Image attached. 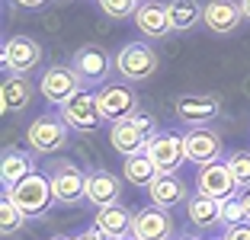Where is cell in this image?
Masks as SVG:
<instances>
[{
	"instance_id": "6da1fadb",
	"label": "cell",
	"mask_w": 250,
	"mask_h": 240,
	"mask_svg": "<svg viewBox=\"0 0 250 240\" xmlns=\"http://www.w3.org/2000/svg\"><path fill=\"white\" fill-rule=\"evenodd\" d=\"M71 125L64 122L61 112H45V116L32 119V125L26 128V141H29L32 154H58L71 141Z\"/></svg>"
},
{
	"instance_id": "7a4b0ae2",
	"label": "cell",
	"mask_w": 250,
	"mask_h": 240,
	"mask_svg": "<svg viewBox=\"0 0 250 240\" xmlns=\"http://www.w3.org/2000/svg\"><path fill=\"white\" fill-rule=\"evenodd\" d=\"M10 199H13L16 205H20L22 211H26V218H39V215H45V211L55 205V192H52V180H48V173H29L26 180H20L13 186V189H3Z\"/></svg>"
},
{
	"instance_id": "3957f363",
	"label": "cell",
	"mask_w": 250,
	"mask_h": 240,
	"mask_svg": "<svg viewBox=\"0 0 250 240\" xmlns=\"http://www.w3.org/2000/svg\"><path fill=\"white\" fill-rule=\"evenodd\" d=\"M45 173L52 180V192L58 205H77L87 199V173L74 160H48Z\"/></svg>"
},
{
	"instance_id": "277c9868",
	"label": "cell",
	"mask_w": 250,
	"mask_h": 240,
	"mask_svg": "<svg viewBox=\"0 0 250 240\" xmlns=\"http://www.w3.org/2000/svg\"><path fill=\"white\" fill-rule=\"evenodd\" d=\"M157 67H161V58L147 42H125L116 51V71L128 83H141V80L154 77Z\"/></svg>"
},
{
	"instance_id": "5b68a950",
	"label": "cell",
	"mask_w": 250,
	"mask_h": 240,
	"mask_svg": "<svg viewBox=\"0 0 250 240\" xmlns=\"http://www.w3.org/2000/svg\"><path fill=\"white\" fill-rule=\"evenodd\" d=\"M58 112L64 116V122L71 125L74 131H96L106 122L103 112H100V100H96L93 90H77L64 106H58Z\"/></svg>"
},
{
	"instance_id": "8992f818",
	"label": "cell",
	"mask_w": 250,
	"mask_h": 240,
	"mask_svg": "<svg viewBox=\"0 0 250 240\" xmlns=\"http://www.w3.org/2000/svg\"><path fill=\"white\" fill-rule=\"evenodd\" d=\"M112 64H116V58H109L100 45H83V48L74 51L71 58V67L77 71V77H81L83 87H103L106 80H109V71Z\"/></svg>"
},
{
	"instance_id": "52a82bcc",
	"label": "cell",
	"mask_w": 250,
	"mask_h": 240,
	"mask_svg": "<svg viewBox=\"0 0 250 240\" xmlns=\"http://www.w3.org/2000/svg\"><path fill=\"white\" fill-rule=\"evenodd\" d=\"M96 100H100V112H103L106 122H119V119H128L138 112V93L122 80L103 83L96 90Z\"/></svg>"
},
{
	"instance_id": "ba28073f",
	"label": "cell",
	"mask_w": 250,
	"mask_h": 240,
	"mask_svg": "<svg viewBox=\"0 0 250 240\" xmlns=\"http://www.w3.org/2000/svg\"><path fill=\"white\" fill-rule=\"evenodd\" d=\"M42 61V45L29 36H13L3 42V55H0V64L7 74H29L39 67Z\"/></svg>"
},
{
	"instance_id": "9c48e42d",
	"label": "cell",
	"mask_w": 250,
	"mask_h": 240,
	"mask_svg": "<svg viewBox=\"0 0 250 240\" xmlns=\"http://www.w3.org/2000/svg\"><path fill=\"white\" fill-rule=\"evenodd\" d=\"M183 144H186V160L189 163H199V167H206V163H215V160H225V144H221V135L208 125H196L183 135Z\"/></svg>"
},
{
	"instance_id": "30bf717a",
	"label": "cell",
	"mask_w": 250,
	"mask_h": 240,
	"mask_svg": "<svg viewBox=\"0 0 250 240\" xmlns=\"http://www.w3.org/2000/svg\"><path fill=\"white\" fill-rule=\"evenodd\" d=\"M39 90H42V96L48 102L64 106L77 90H83V83H81V77H77V71H74L71 64H52L42 74V80H39Z\"/></svg>"
},
{
	"instance_id": "8fae6325",
	"label": "cell",
	"mask_w": 250,
	"mask_h": 240,
	"mask_svg": "<svg viewBox=\"0 0 250 240\" xmlns=\"http://www.w3.org/2000/svg\"><path fill=\"white\" fill-rule=\"evenodd\" d=\"M196 192L212 196V199H218V202L237 196V182H234V173H231L228 160H215V163L199 167V173H196Z\"/></svg>"
},
{
	"instance_id": "7c38bea8",
	"label": "cell",
	"mask_w": 250,
	"mask_h": 240,
	"mask_svg": "<svg viewBox=\"0 0 250 240\" xmlns=\"http://www.w3.org/2000/svg\"><path fill=\"white\" fill-rule=\"evenodd\" d=\"M244 22L241 0H208L202 7V26L212 36H234Z\"/></svg>"
},
{
	"instance_id": "4fadbf2b",
	"label": "cell",
	"mask_w": 250,
	"mask_h": 240,
	"mask_svg": "<svg viewBox=\"0 0 250 240\" xmlns=\"http://www.w3.org/2000/svg\"><path fill=\"white\" fill-rule=\"evenodd\" d=\"M173 112H177L189 128H196V125H208L218 116L221 100L212 96V93H180L177 100H173Z\"/></svg>"
},
{
	"instance_id": "5bb4252c",
	"label": "cell",
	"mask_w": 250,
	"mask_h": 240,
	"mask_svg": "<svg viewBox=\"0 0 250 240\" xmlns=\"http://www.w3.org/2000/svg\"><path fill=\"white\" fill-rule=\"evenodd\" d=\"M147 154L157 163L161 173H177L186 160V144L183 135H173V131H157L154 138L147 141Z\"/></svg>"
},
{
	"instance_id": "9a60e30c",
	"label": "cell",
	"mask_w": 250,
	"mask_h": 240,
	"mask_svg": "<svg viewBox=\"0 0 250 240\" xmlns=\"http://www.w3.org/2000/svg\"><path fill=\"white\" fill-rule=\"evenodd\" d=\"M132 237L135 240H170V237H173V221H170L167 208L145 205L141 211H135Z\"/></svg>"
},
{
	"instance_id": "2e32d148",
	"label": "cell",
	"mask_w": 250,
	"mask_h": 240,
	"mask_svg": "<svg viewBox=\"0 0 250 240\" xmlns=\"http://www.w3.org/2000/svg\"><path fill=\"white\" fill-rule=\"evenodd\" d=\"M135 26H138L141 36L147 39H164L173 32V22H170V7L161 0H141L138 10H135Z\"/></svg>"
},
{
	"instance_id": "e0dca14e",
	"label": "cell",
	"mask_w": 250,
	"mask_h": 240,
	"mask_svg": "<svg viewBox=\"0 0 250 240\" xmlns=\"http://www.w3.org/2000/svg\"><path fill=\"white\" fill-rule=\"evenodd\" d=\"M147 141H151V138H147L145 131H141V125L135 122V116L119 119V122H109V144L116 147L122 157L147 151Z\"/></svg>"
},
{
	"instance_id": "ac0fdd59",
	"label": "cell",
	"mask_w": 250,
	"mask_h": 240,
	"mask_svg": "<svg viewBox=\"0 0 250 240\" xmlns=\"http://www.w3.org/2000/svg\"><path fill=\"white\" fill-rule=\"evenodd\" d=\"M147 199H151V205L170 211V208H177V205H183L189 199V189H186V182L177 173H161L147 186Z\"/></svg>"
},
{
	"instance_id": "d6986e66",
	"label": "cell",
	"mask_w": 250,
	"mask_h": 240,
	"mask_svg": "<svg viewBox=\"0 0 250 240\" xmlns=\"http://www.w3.org/2000/svg\"><path fill=\"white\" fill-rule=\"evenodd\" d=\"M32 102V80L29 74H7L3 87H0V112H22Z\"/></svg>"
},
{
	"instance_id": "ffe728a7",
	"label": "cell",
	"mask_w": 250,
	"mask_h": 240,
	"mask_svg": "<svg viewBox=\"0 0 250 240\" xmlns=\"http://www.w3.org/2000/svg\"><path fill=\"white\" fill-rule=\"evenodd\" d=\"M119 196H122V182H119L116 173H109V170H90L87 173V202L90 205L103 208V205L119 202Z\"/></svg>"
},
{
	"instance_id": "44dd1931",
	"label": "cell",
	"mask_w": 250,
	"mask_h": 240,
	"mask_svg": "<svg viewBox=\"0 0 250 240\" xmlns=\"http://www.w3.org/2000/svg\"><path fill=\"white\" fill-rule=\"evenodd\" d=\"M132 211L125 208L122 202H112V205H103V208H96V221L93 224L106 234L109 240H119V237H128L132 234Z\"/></svg>"
},
{
	"instance_id": "7402d4cb",
	"label": "cell",
	"mask_w": 250,
	"mask_h": 240,
	"mask_svg": "<svg viewBox=\"0 0 250 240\" xmlns=\"http://www.w3.org/2000/svg\"><path fill=\"white\" fill-rule=\"evenodd\" d=\"M29 173H36V157L29 151H20V147H7L3 160H0V180H3V189H13L20 180H26Z\"/></svg>"
},
{
	"instance_id": "603a6c76",
	"label": "cell",
	"mask_w": 250,
	"mask_h": 240,
	"mask_svg": "<svg viewBox=\"0 0 250 240\" xmlns=\"http://www.w3.org/2000/svg\"><path fill=\"white\" fill-rule=\"evenodd\" d=\"M122 176H125L128 186H135V189H147V186L161 176V170H157V163L151 160V154L141 151V154H128V157H125Z\"/></svg>"
},
{
	"instance_id": "cb8c5ba5",
	"label": "cell",
	"mask_w": 250,
	"mask_h": 240,
	"mask_svg": "<svg viewBox=\"0 0 250 240\" xmlns=\"http://www.w3.org/2000/svg\"><path fill=\"white\" fill-rule=\"evenodd\" d=\"M186 215H189V221L199 227V231H208V227L221 224V202L212 199V196L196 192V196L186 199Z\"/></svg>"
},
{
	"instance_id": "d4e9b609",
	"label": "cell",
	"mask_w": 250,
	"mask_h": 240,
	"mask_svg": "<svg viewBox=\"0 0 250 240\" xmlns=\"http://www.w3.org/2000/svg\"><path fill=\"white\" fill-rule=\"evenodd\" d=\"M170 22H173V32H186L192 29L199 20H202V7L199 0H170Z\"/></svg>"
},
{
	"instance_id": "484cf974",
	"label": "cell",
	"mask_w": 250,
	"mask_h": 240,
	"mask_svg": "<svg viewBox=\"0 0 250 240\" xmlns=\"http://www.w3.org/2000/svg\"><path fill=\"white\" fill-rule=\"evenodd\" d=\"M22 224H26V211H22L20 205H16L13 199L3 192V199H0V231H3V237L20 234Z\"/></svg>"
},
{
	"instance_id": "4316f807",
	"label": "cell",
	"mask_w": 250,
	"mask_h": 240,
	"mask_svg": "<svg viewBox=\"0 0 250 240\" xmlns=\"http://www.w3.org/2000/svg\"><path fill=\"white\" fill-rule=\"evenodd\" d=\"M225 160H228L231 173H234L237 189H250V151H231Z\"/></svg>"
},
{
	"instance_id": "83f0119b",
	"label": "cell",
	"mask_w": 250,
	"mask_h": 240,
	"mask_svg": "<svg viewBox=\"0 0 250 240\" xmlns=\"http://www.w3.org/2000/svg\"><path fill=\"white\" fill-rule=\"evenodd\" d=\"M244 221H250L247 208H244L241 196H231L221 202V227H234V224H244Z\"/></svg>"
},
{
	"instance_id": "f1b7e54d",
	"label": "cell",
	"mask_w": 250,
	"mask_h": 240,
	"mask_svg": "<svg viewBox=\"0 0 250 240\" xmlns=\"http://www.w3.org/2000/svg\"><path fill=\"white\" fill-rule=\"evenodd\" d=\"M100 10L112 20H128L138 10V0H100Z\"/></svg>"
},
{
	"instance_id": "f546056e",
	"label": "cell",
	"mask_w": 250,
	"mask_h": 240,
	"mask_svg": "<svg viewBox=\"0 0 250 240\" xmlns=\"http://www.w3.org/2000/svg\"><path fill=\"white\" fill-rule=\"evenodd\" d=\"M221 240H250V221L234 224V227H225V237Z\"/></svg>"
},
{
	"instance_id": "4dcf8cb0",
	"label": "cell",
	"mask_w": 250,
	"mask_h": 240,
	"mask_svg": "<svg viewBox=\"0 0 250 240\" xmlns=\"http://www.w3.org/2000/svg\"><path fill=\"white\" fill-rule=\"evenodd\" d=\"M135 122L141 125V131H145L147 138H154V135H157V122H154L151 116H145V112H135Z\"/></svg>"
},
{
	"instance_id": "1f68e13d",
	"label": "cell",
	"mask_w": 250,
	"mask_h": 240,
	"mask_svg": "<svg viewBox=\"0 0 250 240\" xmlns=\"http://www.w3.org/2000/svg\"><path fill=\"white\" fill-rule=\"evenodd\" d=\"M74 240H109V237H106V234L100 231V227H96V224H90L87 231H81V234H77V237H74Z\"/></svg>"
},
{
	"instance_id": "d6a6232c",
	"label": "cell",
	"mask_w": 250,
	"mask_h": 240,
	"mask_svg": "<svg viewBox=\"0 0 250 240\" xmlns=\"http://www.w3.org/2000/svg\"><path fill=\"white\" fill-rule=\"evenodd\" d=\"M16 7H22V10H39V7H45V0H13Z\"/></svg>"
},
{
	"instance_id": "836d02e7",
	"label": "cell",
	"mask_w": 250,
	"mask_h": 240,
	"mask_svg": "<svg viewBox=\"0 0 250 240\" xmlns=\"http://www.w3.org/2000/svg\"><path fill=\"white\" fill-rule=\"evenodd\" d=\"M241 202H244V208H247V215H250V189H241Z\"/></svg>"
},
{
	"instance_id": "e575fe53",
	"label": "cell",
	"mask_w": 250,
	"mask_h": 240,
	"mask_svg": "<svg viewBox=\"0 0 250 240\" xmlns=\"http://www.w3.org/2000/svg\"><path fill=\"white\" fill-rule=\"evenodd\" d=\"M241 10H244V20H250V0H241Z\"/></svg>"
},
{
	"instance_id": "d590c367",
	"label": "cell",
	"mask_w": 250,
	"mask_h": 240,
	"mask_svg": "<svg viewBox=\"0 0 250 240\" xmlns=\"http://www.w3.org/2000/svg\"><path fill=\"white\" fill-rule=\"evenodd\" d=\"M48 240H74V237H48Z\"/></svg>"
},
{
	"instance_id": "8d00e7d4",
	"label": "cell",
	"mask_w": 250,
	"mask_h": 240,
	"mask_svg": "<svg viewBox=\"0 0 250 240\" xmlns=\"http://www.w3.org/2000/svg\"><path fill=\"white\" fill-rule=\"evenodd\" d=\"M180 240H196V237H189V234H183V237H180Z\"/></svg>"
},
{
	"instance_id": "74e56055",
	"label": "cell",
	"mask_w": 250,
	"mask_h": 240,
	"mask_svg": "<svg viewBox=\"0 0 250 240\" xmlns=\"http://www.w3.org/2000/svg\"><path fill=\"white\" fill-rule=\"evenodd\" d=\"M119 240H135V237H132V234H128V237H119Z\"/></svg>"
}]
</instances>
